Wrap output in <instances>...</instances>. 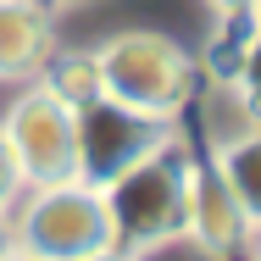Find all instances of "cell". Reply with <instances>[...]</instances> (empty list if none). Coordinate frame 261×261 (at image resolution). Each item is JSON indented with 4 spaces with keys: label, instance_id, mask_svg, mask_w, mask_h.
<instances>
[{
    "label": "cell",
    "instance_id": "6da1fadb",
    "mask_svg": "<svg viewBox=\"0 0 261 261\" xmlns=\"http://www.w3.org/2000/svg\"><path fill=\"white\" fill-rule=\"evenodd\" d=\"M189 145L172 128L145 161H134L128 172H117L100 189L106 222H111V245L117 250H161L172 239H184V217H189Z\"/></svg>",
    "mask_w": 261,
    "mask_h": 261
},
{
    "label": "cell",
    "instance_id": "7a4b0ae2",
    "mask_svg": "<svg viewBox=\"0 0 261 261\" xmlns=\"http://www.w3.org/2000/svg\"><path fill=\"white\" fill-rule=\"evenodd\" d=\"M95 72H100V95L139 117H161V122H178V111L189 106L200 72H195V56L184 50L178 39H167L156 28H128V34H111L100 50H95Z\"/></svg>",
    "mask_w": 261,
    "mask_h": 261
},
{
    "label": "cell",
    "instance_id": "3957f363",
    "mask_svg": "<svg viewBox=\"0 0 261 261\" xmlns=\"http://www.w3.org/2000/svg\"><path fill=\"white\" fill-rule=\"evenodd\" d=\"M111 245V222H106L100 189L67 178V184H45L28 189V206L11 222V250L34 261H84Z\"/></svg>",
    "mask_w": 261,
    "mask_h": 261
},
{
    "label": "cell",
    "instance_id": "277c9868",
    "mask_svg": "<svg viewBox=\"0 0 261 261\" xmlns=\"http://www.w3.org/2000/svg\"><path fill=\"white\" fill-rule=\"evenodd\" d=\"M178 122H161V117H139L128 106L106 100H84L72 111V178L89 184V189H106L117 172H128L134 161H145L161 139L172 134Z\"/></svg>",
    "mask_w": 261,
    "mask_h": 261
},
{
    "label": "cell",
    "instance_id": "5b68a950",
    "mask_svg": "<svg viewBox=\"0 0 261 261\" xmlns=\"http://www.w3.org/2000/svg\"><path fill=\"white\" fill-rule=\"evenodd\" d=\"M0 134H6L11 156L22 167L28 189L72 178V106L56 100L45 84H34V89H22L11 100V111L0 117Z\"/></svg>",
    "mask_w": 261,
    "mask_h": 261
},
{
    "label": "cell",
    "instance_id": "8992f818",
    "mask_svg": "<svg viewBox=\"0 0 261 261\" xmlns=\"http://www.w3.org/2000/svg\"><path fill=\"white\" fill-rule=\"evenodd\" d=\"M184 233L200 239L211 256L245 250L256 239V217L233 200V189L222 184L217 161H195L189 167V217H184Z\"/></svg>",
    "mask_w": 261,
    "mask_h": 261
},
{
    "label": "cell",
    "instance_id": "52a82bcc",
    "mask_svg": "<svg viewBox=\"0 0 261 261\" xmlns=\"http://www.w3.org/2000/svg\"><path fill=\"white\" fill-rule=\"evenodd\" d=\"M56 56L50 0H0V78H39Z\"/></svg>",
    "mask_w": 261,
    "mask_h": 261
},
{
    "label": "cell",
    "instance_id": "ba28073f",
    "mask_svg": "<svg viewBox=\"0 0 261 261\" xmlns=\"http://www.w3.org/2000/svg\"><path fill=\"white\" fill-rule=\"evenodd\" d=\"M195 111H200V139H206L211 156L245 145V139H261V122H256V95H250V78H211L195 84Z\"/></svg>",
    "mask_w": 261,
    "mask_h": 261
},
{
    "label": "cell",
    "instance_id": "9c48e42d",
    "mask_svg": "<svg viewBox=\"0 0 261 261\" xmlns=\"http://www.w3.org/2000/svg\"><path fill=\"white\" fill-rule=\"evenodd\" d=\"M250 22H256V6L222 11V28L211 34V50H206L211 78H250Z\"/></svg>",
    "mask_w": 261,
    "mask_h": 261
},
{
    "label": "cell",
    "instance_id": "30bf717a",
    "mask_svg": "<svg viewBox=\"0 0 261 261\" xmlns=\"http://www.w3.org/2000/svg\"><path fill=\"white\" fill-rule=\"evenodd\" d=\"M39 84L50 89L56 100H67L72 111H78L84 100H95V95H100V72H95V50L50 56V61H45V72H39Z\"/></svg>",
    "mask_w": 261,
    "mask_h": 261
},
{
    "label": "cell",
    "instance_id": "8fae6325",
    "mask_svg": "<svg viewBox=\"0 0 261 261\" xmlns=\"http://www.w3.org/2000/svg\"><path fill=\"white\" fill-rule=\"evenodd\" d=\"M217 161V172H222V184L233 189V200L250 211V217H261V200H256V161H261V139H245V145H233V150H222Z\"/></svg>",
    "mask_w": 261,
    "mask_h": 261
},
{
    "label": "cell",
    "instance_id": "7c38bea8",
    "mask_svg": "<svg viewBox=\"0 0 261 261\" xmlns=\"http://www.w3.org/2000/svg\"><path fill=\"white\" fill-rule=\"evenodd\" d=\"M22 167H17V156H11V145H6V134H0V211L6 206H17L22 200Z\"/></svg>",
    "mask_w": 261,
    "mask_h": 261
},
{
    "label": "cell",
    "instance_id": "4fadbf2b",
    "mask_svg": "<svg viewBox=\"0 0 261 261\" xmlns=\"http://www.w3.org/2000/svg\"><path fill=\"white\" fill-rule=\"evenodd\" d=\"M84 261H139L134 250H117V245H106V250H95V256H84Z\"/></svg>",
    "mask_w": 261,
    "mask_h": 261
},
{
    "label": "cell",
    "instance_id": "5bb4252c",
    "mask_svg": "<svg viewBox=\"0 0 261 261\" xmlns=\"http://www.w3.org/2000/svg\"><path fill=\"white\" fill-rule=\"evenodd\" d=\"M206 6L222 17V11H245V6H256V0H206Z\"/></svg>",
    "mask_w": 261,
    "mask_h": 261
},
{
    "label": "cell",
    "instance_id": "9a60e30c",
    "mask_svg": "<svg viewBox=\"0 0 261 261\" xmlns=\"http://www.w3.org/2000/svg\"><path fill=\"white\" fill-rule=\"evenodd\" d=\"M11 250V222H6V211H0V256Z\"/></svg>",
    "mask_w": 261,
    "mask_h": 261
},
{
    "label": "cell",
    "instance_id": "2e32d148",
    "mask_svg": "<svg viewBox=\"0 0 261 261\" xmlns=\"http://www.w3.org/2000/svg\"><path fill=\"white\" fill-rule=\"evenodd\" d=\"M0 261H34V256H22V250H6V256H0Z\"/></svg>",
    "mask_w": 261,
    "mask_h": 261
}]
</instances>
